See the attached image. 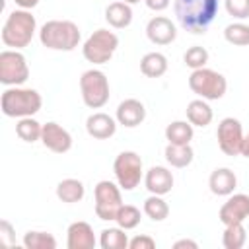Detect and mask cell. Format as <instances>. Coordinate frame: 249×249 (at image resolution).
Returning <instances> with one entry per match:
<instances>
[{
  "label": "cell",
  "instance_id": "6da1fadb",
  "mask_svg": "<svg viewBox=\"0 0 249 249\" xmlns=\"http://www.w3.org/2000/svg\"><path fill=\"white\" fill-rule=\"evenodd\" d=\"M220 0H175L173 10L179 25L195 35L204 33L218 14Z\"/></svg>",
  "mask_w": 249,
  "mask_h": 249
},
{
  "label": "cell",
  "instance_id": "7a4b0ae2",
  "mask_svg": "<svg viewBox=\"0 0 249 249\" xmlns=\"http://www.w3.org/2000/svg\"><path fill=\"white\" fill-rule=\"evenodd\" d=\"M43 105L41 93L31 88H19V86H10L4 89L0 97V109L6 117L14 119H23V117H33L39 113Z\"/></svg>",
  "mask_w": 249,
  "mask_h": 249
},
{
  "label": "cell",
  "instance_id": "3957f363",
  "mask_svg": "<svg viewBox=\"0 0 249 249\" xmlns=\"http://www.w3.org/2000/svg\"><path fill=\"white\" fill-rule=\"evenodd\" d=\"M35 29H37V21H35V16L29 12V10H14L6 21H4V27H2V43L10 49H23L31 43L33 35H35Z\"/></svg>",
  "mask_w": 249,
  "mask_h": 249
},
{
  "label": "cell",
  "instance_id": "277c9868",
  "mask_svg": "<svg viewBox=\"0 0 249 249\" xmlns=\"http://www.w3.org/2000/svg\"><path fill=\"white\" fill-rule=\"evenodd\" d=\"M39 41L53 51H74L80 43V29L68 19H51L41 25Z\"/></svg>",
  "mask_w": 249,
  "mask_h": 249
},
{
  "label": "cell",
  "instance_id": "5b68a950",
  "mask_svg": "<svg viewBox=\"0 0 249 249\" xmlns=\"http://www.w3.org/2000/svg\"><path fill=\"white\" fill-rule=\"evenodd\" d=\"M189 88L200 99L216 101V99H222L224 97V93L228 89V82L216 70L198 68V70H193L191 72V76H189Z\"/></svg>",
  "mask_w": 249,
  "mask_h": 249
},
{
  "label": "cell",
  "instance_id": "8992f818",
  "mask_svg": "<svg viewBox=\"0 0 249 249\" xmlns=\"http://www.w3.org/2000/svg\"><path fill=\"white\" fill-rule=\"evenodd\" d=\"M117 47H119V37L113 31L97 29L86 39V43L82 47V54L91 64H105L111 60Z\"/></svg>",
  "mask_w": 249,
  "mask_h": 249
},
{
  "label": "cell",
  "instance_id": "52a82bcc",
  "mask_svg": "<svg viewBox=\"0 0 249 249\" xmlns=\"http://www.w3.org/2000/svg\"><path fill=\"white\" fill-rule=\"evenodd\" d=\"M80 91L86 107L101 109L109 101V80L97 68L86 70L80 78Z\"/></svg>",
  "mask_w": 249,
  "mask_h": 249
},
{
  "label": "cell",
  "instance_id": "ba28073f",
  "mask_svg": "<svg viewBox=\"0 0 249 249\" xmlns=\"http://www.w3.org/2000/svg\"><path fill=\"white\" fill-rule=\"evenodd\" d=\"M113 173L121 189L132 191L142 179V158L130 150L121 152L113 161Z\"/></svg>",
  "mask_w": 249,
  "mask_h": 249
},
{
  "label": "cell",
  "instance_id": "9c48e42d",
  "mask_svg": "<svg viewBox=\"0 0 249 249\" xmlns=\"http://www.w3.org/2000/svg\"><path fill=\"white\" fill-rule=\"evenodd\" d=\"M29 78V66L25 56L16 51L8 49L0 53V82L4 86H21Z\"/></svg>",
  "mask_w": 249,
  "mask_h": 249
},
{
  "label": "cell",
  "instance_id": "30bf717a",
  "mask_svg": "<svg viewBox=\"0 0 249 249\" xmlns=\"http://www.w3.org/2000/svg\"><path fill=\"white\" fill-rule=\"evenodd\" d=\"M95 214L99 220H115L117 212L123 206V196H121V187L115 185L113 181H99L95 185Z\"/></svg>",
  "mask_w": 249,
  "mask_h": 249
},
{
  "label": "cell",
  "instance_id": "8fae6325",
  "mask_svg": "<svg viewBox=\"0 0 249 249\" xmlns=\"http://www.w3.org/2000/svg\"><path fill=\"white\" fill-rule=\"evenodd\" d=\"M216 138H218V146L226 156H239L241 154V146H243V126L237 119L233 117H226L220 121L218 130H216Z\"/></svg>",
  "mask_w": 249,
  "mask_h": 249
},
{
  "label": "cell",
  "instance_id": "7c38bea8",
  "mask_svg": "<svg viewBox=\"0 0 249 249\" xmlns=\"http://www.w3.org/2000/svg\"><path fill=\"white\" fill-rule=\"evenodd\" d=\"M220 222L224 226L230 224H243L249 218V195L237 193V195H230V198L222 204L220 214H218Z\"/></svg>",
  "mask_w": 249,
  "mask_h": 249
},
{
  "label": "cell",
  "instance_id": "4fadbf2b",
  "mask_svg": "<svg viewBox=\"0 0 249 249\" xmlns=\"http://www.w3.org/2000/svg\"><path fill=\"white\" fill-rule=\"evenodd\" d=\"M41 142L45 148H49L54 154H66L72 148V136L66 128H62L58 123H47L43 124Z\"/></svg>",
  "mask_w": 249,
  "mask_h": 249
},
{
  "label": "cell",
  "instance_id": "5bb4252c",
  "mask_svg": "<svg viewBox=\"0 0 249 249\" xmlns=\"http://www.w3.org/2000/svg\"><path fill=\"white\" fill-rule=\"evenodd\" d=\"M146 35L148 39L154 43V45H169L175 41L177 37V29H175V23L169 19V18H163V16H156L148 21L146 25Z\"/></svg>",
  "mask_w": 249,
  "mask_h": 249
},
{
  "label": "cell",
  "instance_id": "9a60e30c",
  "mask_svg": "<svg viewBox=\"0 0 249 249\" xmlns=\"http://www.w3.org/2000/svg\"><path fill=\"white\" fill-rule=\"evenodd\" d=\"M144 185L152 195H167L173 189V173L163 165H154L144 175Z\"/></svg>",
  "mask_w": 249,
  "mask_h": 249
},
{
  "label": "cell",
  "instance_id": "2e32d148",
  "mask_svg": "<svg viewBox=\"0 0 249 249\" xmlns=\"http://www.w3.org/2000/svg\"><path fill=\"white\" fill-rule=\"evenodd\" d=\"M144 119H146V107L142 105V101L130 97V99H124L119 103V107H117V123L119 124L126 126V128H134Z\"/></svg>",
  "mask_w": 249,
  "mask_h": 249
},
{
  "label": "cell",
  "instance_id": "e0dca14e",
  "mask_svg": "<svg viewBox=\"0 0 249 249\" xmlns=\"http://www.w3.org/2000/svg\"><path fill=\"white\" fill-rule=\"evenodd\" d=\"M66 235H68V239H66L68 249H93L95 243H97L95 235H93V230L88 222L70 224Z\"/></svg>",
  "mask_w": 249,
  "mask_h": 249
},
{
  "label": "cell",
  "instance_id": "ac0fdd59",
  "mask_svg": "<svg viewBox=\"0 0 249 249\" xmlns=\"http://www.w3.org/2000/svg\"><path fill=\"white\" fill-rule=\"evenodd\" d=\"M86 130L95 140H107L117 130V121L107 113H93L86 119Z\"/></svg>",
  "mask_w": 249,
  "mask_h": 249
},
{
  "label": "cell",
  "instance_id": "d6986e66",
  "mask_svg": "<svg viewBox=\"0 0 249 249\" xmlns=\"http://www.w3.org/2000/svg\"><path fill=\"white\" fill-rule=\"evenodd\" d=\"M208 187L218 196H230L237 187V177L230 167H218L210 173Z\"/></svg>",
  "mask_w": 249,
  "mask_h": 249
},
{
  "label": "cell",
  "instance_id": "ffe728a7",
  "mask_svg": "<svg viewBox=\"0 0 249 249\" xmlns=\"http://www.w3.org/2000/svg\"><path fill=\"white\" fill-rule=\"evenodd\" d=\"M105 19H107V23H109L111 27H115V29H124V27H128L130 21H132V8H130V4L121 2V0L111 2V4L105 8Z\"/></svg>",
  "mask_w": 249,
  "mask_h": 249
},
{
  "label": "cell",
  "instance_id": "44dd1931",
  "mask_svg": "<svg viewBox=\"0 0 249 249\" xmlns=\"http://www.w3.org/2000/svg\"><path fill=\"white\" fill-rule=\"evenodd\" d=\"M212 107L206 103V99H193L189 105H187V121L193 124V126H208L212 123Z\"/></svg>",
  "mask_w": 249,
  "mask_h": 249
},
{
  "label": "cell",
  "instance_id": "7402d4cb",
  "mask_svg": "<svg viewBox=\"0 0 249 249\" xmlns=\"http://www.w3.org/2000/svg\"><path fill=\"white\" fill-rule=\"evenodd\" d=\"M86 195V187L80 179H62L58 185H56V196L66 202V204H74V202H80Z\"/></svg>",
  "mask_w": 249,
  "mask_h": 249
},
{
  "label": "cell",
  "instance_id": "603a6c76",
  "mask_svg": "<svg viewBox=\"0 0 249 249\" xmlns=\"http://www.w3.org/2000/svg\"><path fill=\"white\" fill-rule=\"evenodd\" d=\"M163 156L171 167H187L193 161L195 152L191 144H167Z\"/></svg>",
  "mask_w": 249,
  "mask_h": 249
},
{
  "label": "cell",
  "instance_id": "cb8c5ba5",
  "mask_svg": "<svg viewBox=\"0 0 249 249\" xmlns=\"http://www.w3.org/2000/svg\"><path fill=\"white\" fill-rule=\"evenodd\" d=\"M140 72L148 78H160L167 72V58L161 53H148L140 60Z\"/></svg>",
  "mask_w": 249,
  "mask_h": 249
},
{
  "label": "cell",
  "instance_id": "d4e9b609",
  "mask_svg": "<svg viewBox=\"0 0 249 249\" xmlns=\"http://www.w3.org/2000/svg\"><path fill=\"white\" fill-rule=\"evenodd\" d=\"M193 134L195 130L189 121H173L165 126V138L169 144H191Z\"/></svg>",
  "mask_w": 249,
  "mask_h": 249
},
{
  "label": "cell",
  "instance_id": "484cf974",
  "mask_svg": "<svg viewBox=\"0 0 249 249\" xmlns=\"http://www.w3.org/2000/svg\"><path fill=\"white\" fill-rule=\"evenodd\" d=\"M16 134L23 142H37V140H41L43 124L39 121H35L33 117H23L16 123Z\"/></svg>",
  "mask_w": 249,
  "mask_h": 249
},
{
  "label": "cell",
  "instance_id": "4316f807",
  "mask_svg": "<svg viewBox=\"0 0 249 249\" xmlns=\"http://www.w3.org/2000/svg\"><path fill=\"white\" fill-rule=\"evenodd\" d=\"M126 230L123 228H107L101 231V237H99V245L103 249H126L128 247V237L124 233Z\"/></svg>",
  "mask_w": 249,
  "mask_h": 249
},
{
  "label": "cell",
  "instance_id": "83f0119b",
  "mask_svg": "<svg viewBox=\"0 0 249 249\" xmlns=\"http://www.w3.org/2000/svg\"><path fill=\"white\" fill-rule=\"evenodd\" d=\"M247 241V230L243 224H230L224 230L222 243L226 249H241Z\"/></svg>",
  "mask_w": 249,
  "mask_h": 249
},
{
  "label": "cell",
  "instance_id": "f1b7e54d",
  "mask_svg": "<svg viewBox=\"0 0 249 249\" xmlns=\"http://www.w3.org/2000/svg\"><path fill=\"white\" fill-rule=\"evenodd\" d=\"M144 214L154 222H161L169 216V206L160 195H152L144 200Z\"/></svg>",
  "mask_w": 249,
  "mask_h": 249
},
{
  "label": "cell",
  "instance_id": "f546056e",
  "mask_svg": "<svg viewBox=\"0 0 249 249\" xmlns=\"http://www.w3.org/2000/svg\"><path fill=\"white\" fill-rule=\"evenodd\" d=\"M224 39H226L230 45H235V47H245V45H249V25L243 23V21H235V23L226 25V29H224Z\"/></svg>",
  "mask_w": 249,
  "mask_h": 249
},
{
  "label": "cell",
  "instance_id": "4dcf8cb0",
  "mask_svg": "<svg viewBox=\"0 0 249 249\" xmlns=\"http://www.w3.org/2000/svg\"><path fill=\"white\" fill-rule=\"evenodd\" d=\"M23 245L27 249H54L56 239L49 231H27L23 235Z\"/></svg>",
  "mask_w": 249,
  "mask_h": 249
},
{
  "label": "cell",
  "instance_id": "1f68e13d",
  "mask_svg": "<svg viewBox=\"0 0 249 249\" xmlns=\"http://www.w3.org/2000/svg\"><path fill=\"white\" fill-rule=\"evenodd\" d=\"M115 222L123 230H134L140 224V210L136 206H132V204H123L121 210L117 212Z\"/></svg>",
  "mask_w": 249,
  "mask_h": 249
},
{
  "label": "cell",
  "instance_id": "d6a6232c",
  "mask_svg": "<svg viewBox=\"0 0 249 249\" xmlns=\"http://www.w3.org/2000/svg\"><path fill=\"white\" fill-rule=\"evenodd\" d=\"M183 60H185V64H187L189 68H193V70L204 68V64L208 62V51H206L204 47L195 45V47H191V49L185 51Z\"/></svg>",
  "mask_w": 249,
  "mask_h": 249
},
{
  "label": "cell",
  "instance_id": "836d02e7",
  "mask_svg": "<svg viewBox=\"0 0 249 249\" xmlns=\"http://www.w3.org/2000/svg\"><path fill=\"white\" fill-rule=\"evenodd\" d=\"M226 12L235 19L249 18V0H224Z\"/></svg>",
  "mask_w": 249,
  "mask_h": 249
},
{
  "label": "cell",
  "instance_id": "e575fe53",
  "mask_svg": "<svg viewBox=\"0 0 249 249\" xmlns=\"http://www.w3.org/2000/svg\"><path fill=\"white\" fill-rule=\"evenodd\" d=\"M0 241L6 245V247H14L16 245V235H14V228L8 220H2L0 222Z\"/></svg>",
  "mask_w": 249,
  "mask_h": 249
},
{
  "label": "cell",
  "instance_id": "d590c367",
  "mask_svg": "<svg viewBox=\"0 0 249 249\" xmlns=\"http://www.w3.org/2000/svg\"><path fill=\"white\" fill-rule=\"evenodd\" d=\"M128 247L130 249H154L156 241L150 235H136V237H132L128 241Z\"/></svg>",
  "mask_w": 249,
  "mask_h": 249
},
{
  "label": "cell",
  "instance_id": "8d00e7d4",
  "mask_svg": "<svg viewBox=\"0 0 249 249\" xmlns=\"http://www.w3.org/2000/svg\"><path fill=\"white\" fill-rule=\"evenodd\" d=\"M146 2V6L150 8V10H154V12H161V10H165L167 6H169V0H144Z\"/></svg>",
  "mask_w": 249,
  "mask_h": 249
},
{
  "label": "cell",
  "instance_id": "74e56055",
  "mask_svg": "<svg viewBox=\"0 0 249 249\" xmlns=\"http://www.w3.org/2000/svg\"><path fill=\"white\" fill-rule=\"evenodd\" d=\"M173 247H175V249H183V247L196 249V247H198V243H196V241H193V239H179V241H175V243H173Z\"/></svg>",
  "mask_w": 249,
  "mask_h": 249
},
{
  "label": "cell",
  "instance_id": "f35d334b",
  "mask_svg": "<svg viewBox=\"0 0 249 249\" xmlns=\"http://www.w3.org/2000/svg\"><path fill=\"white\" fill-rule=\"evenodd\" d=\"M21 10H31V8H35L37 4H39V0H14Z\"/></svg>",
  "mask_w": 249,
  "mask_h": 249
},
{
  "label": "cell",
  "instance_id": "ab89813d",
  "mask_svg": "<svg viewBox=\"0 0 249 249\" xmlns=\"http://www.w3.org/2000/svg\"><path fill=\"white\" fill-rule=\"evenodd\" d=\"M241 156L249 158V132H247V134H245V138H243V146H241Z\"/></svg>",
  "mask_w": 249,
  "mask_h": 249
},
{
  "label": "cell",
  "instance_id": "60d3db41",
  "mask_svg": "<svg viewBox=\"0 0 249 249\" xmlns=\"http://www.w3.org/2000/svg\"><path fill=\"white\" fill-rule=\"evenodd\" d=\"M121 2H126V4H138L140 0H121Z\"/></svg>",
  "mask_w": 249,
  "mask_h": 249
}]
</instances>
